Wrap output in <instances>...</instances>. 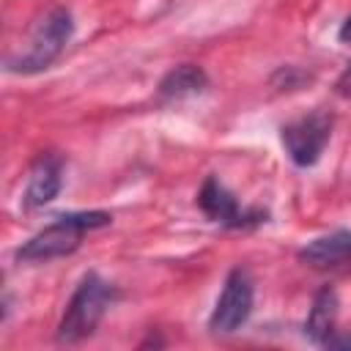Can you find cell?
<instances>
[{
    "label": "cell",
    "mask_w": 351,
    "mask_h": 351,
    "mask_svg": "<svg viewBox=\"0 0 351 351\" xmlns=\"http://www.w3.org/2000/svg\"><path fill=\"white\" fill-rule=\"evenodd\" d=\"M335 321H337V293L335 288H321L313 299V307L307 313V321H304V335L313 340V343H321L335 332Z\"/></svg>",
    "instance_id": "cell-9"
},
{
    "label": "cell",
    "mask_w": 351,
    "mask_h": 351,
    "mask_svg": "<svg viewBox=\"0 0 351 351\" xmlns=\"http://www.w3.org/2000/svg\"><path fill=\"white\" fill-rule=\"evenodd\" d=\"M71 33H74V19H71L69 8L58 5V8L47 11L33 25L25 49L5 60V69L14 71V74H38V71H44L66 49Z\"/></svg>",
    "instance_id": "cell-2"
},
{
    "label": "cell",
    "mask_w": 351,
    "mask_h": 351,
    "mask_svg": "<svg viewBox=\"0 0 351 351\" xmlns=\"http://www.w3.org/2000/svg\"><path fill=\"white\" fill-rule=\"evenodd\" d=\"M110 222H112V214H107V211H69V214H60L52 225H47L36 236H30L16 250V261L41 263V261L69 255L80 247V239H82L85 230L107 228Z\"/></svg>",
    "instance_id": "cell-1"
},
{
    "label": "cell",
    "mask_w": 351,
    "mask_h": 351,
    "mask_svg": "<svg viewBox=\"0 0 351 351\" xmlns=\"http://www.w3.org/2000/svg\"><path fill=\"white\" fill-rule=\"evenodd\" d=\"M197 206L203 208V214L225 228H250L258 222H266V211L263 208H241L239 200L222 186L219 178L208 176L197 192Z\"/></svg>",
    "instance_id": "cell-6"
},
{
    "label": "cell",
    "mask_w": 351,
    "mask_h": 351,
    "mask_svg": "<svg viewBox=\"0 0 351 351\" xmlns=\"http://www.w3.org/2000/svg\"><path fill=\"white\" fill-rule=\"evenodd\" d=\"M326 348H351V335L348 332H332L326 340H324Z\"/></svg>",
    "instance_id": "cell-12"
},
{
    "label": "cell",
    "mask_w": 351,
    "mask_h": 351,
    "mask_svg": "<svg viewBox=\"0 0 351 351\" xmlns=\"http://www.w3.org/2000/svg\"><path fill=\"white\" fill-rule=\"evenodd\" d=\"M299 261L310 269H348L351 266V230H332L307 241L299 250Z\"/></svg>",
    "instance_id": "cell-8"
},
{
    "label": "cell",
    "mask_w": 351,
    "mask_h": 351,
    "mask_svg": "<svg viewBox=\"0 0 351 351\" xmlns=\"http://www.w3.org/2000/svg\"><path fill=\"white\" fill-rule=\"evenodd\" d=\"M332 123H335L332 112H326L321 107L285 123L280 137H282V145H285V154L291 156V162L299 167L315 165L332 137Z\"/></svg>",
    "instance_id": "cell-4"
},
{
    "label": "cell",
    "mask_w": 351,
    "mask_h": 351,
    "mask_svg": "<svg viewBox=\"0 0 351 351\" xmlns=\"http://www.w3.org/2000/svg\"><path fill=\"white\" fill-rule=\"evenodd\" d=\"M60 186H63V159L55 154L38 156L27 173V181H25V192H22L25 208L33 211V208L52 203L58 197Z\"/></svg>",
    "instance_id": "cell-7"
},
{
    "label": "cell",
    "mask_w": 351,
    "mask_h": 351,
    "mask_svg": "<svg viewBox=\"0 0 351 351\" xmlns=\"http://www.w3.org/2000/svg\"><path fill=\"white\" fill-rule=\"evenodd\" d=\"M208 85V77L200 66L195 63H181L176 69H170L162 82H159V99L170 101V99H184V96H192V93H200L203 88Z\"/></svg>",
    "instance_id": "cell-10"
},
{
    "label": "cell",
    "mask_w": 351,
    "mask_h": 351,
    "mask_svg": "<svg viewBox=\"0 0 351 351\" xmlns=\"http://www.w3.org/2000/svg\"><path fill=\"white\" fill-rule=\"evenodd\" d=\"M110 302H112V285L107 280H101L96 271H88L80 280V285L58 324V332H55L58 343L74 346V343H82L85 337H90L96 332V326L101 324Z\"/></svg>",
    "instance_id": "cell-3"
},
{
    "label": "cell",
    "mask_w": 351,
    "mask_h": 351,
    "mask_svg": "<svg viewBox=\"0 0 351 351\" xmlns=\"http://www.w3.org/2000/svg\"><path fill=\"white\" fill-rule=\"evenodd\" d=\"M340 41L343 44H351V16L343 22V27H340Z\"/></svg>",
    "instance_id": "cell-13"
},
{
    "label": "cell",
    "mask_w": 351,
    "mask_h": 351,
    "mask_svg": "<svg viewBox=\"0 0 351 351\" xmlns=\"http://www.w3.org/2000/svg\"><path fill=\"white\" fill-rule=\"evenodd\" d=\"M252 277L247 269H233L222 285V293L214 304V313L208 318L211 332L217 335H233L252 313Z\"/></svg>",
    "instance_id": "cell-5"
},
{
    "label": "cell",
    "mask_w": 351,
    "mask_h": 351,
    "mask_svg": "<svg viewBox=\"0 0 351 351\" xmlns=\"http://www.w3.org/2000/svg\"><path fill=\"white\" fill-rule=\"evenodd\" d=\"M335 93L343 99H351V63L340 71V77L335 80Z\"/></svg>",
    "instance_id": "cell-11"
}]
</instances>
